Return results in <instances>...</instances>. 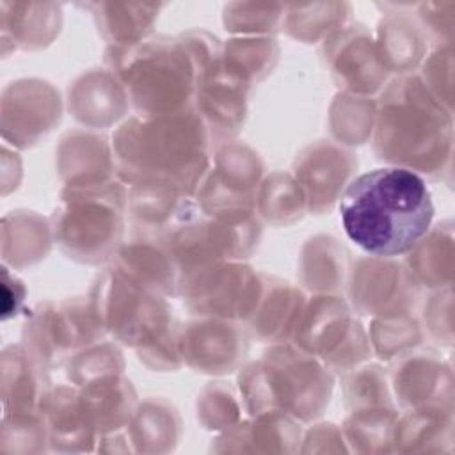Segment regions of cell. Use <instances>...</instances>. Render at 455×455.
Returning a JSON list of instances; mask_svg holds the SVG:
<instances>
[{
    "label": "cell",
    "mask_w": 455,
    "mask_h": 455,
    "mask_svg": "<svg viewBox=\"0 0 455 455\" xmlns=\"http://www.w3.org/2000/svg\"><path fill=\"white\" fill-rule=\"evenodd\" d=\"M112 64L128 96L144 116L172 114L188 108L194 57L185 43L156 37L126 46H112Z\"/></svg>",
    "instance_id": "5b68a950"
},
{
    "label": "cell",
    "mask_w": 455,
    "mask_h": 455,
    "mask_svg": "<svg viewBox=\"0 0 455 455\" xmlns=\"http://www.w3.org/2000/svg\"><path fill=\"white\" fill-rule=\"evenodd\" d=\"M339 37L329 52L332 75L350 91L371 92L379 89L386 78V66L377 46L355 28L343 30Z\"/></svg>",
    "instance_id": "8fae6325"
},
{
    "label": "cell",
    "mask_w": 455,
    "mask_h": 455,
    "mask_svg": "<svg viewBox=\"0 0 455 455\" xmlns=\"http://www.w3.org/2000/svg\"><path fill=\"white\" fill-rule=\"evenodd\" d=\"M375 149L379 158L407 164L409 171L432 172V162L450 148L451 123L443 124L441 105L416 78L391 84L377 117Z\"/></svg>",
    "instance_id": "3957f363"
},
{
    "label": "cell",
    "mask_w": 455,
    "mask_h": 455,
    "mask_svg": "<svg viewBox=\"0 0 455 455\" xmlns=\"http://www.w3.org/2000/svg\"><path fill=\"white\" fill-rule=\"evenodd\" d=\"M347 236L364 252L393 258L427 236L434 203L425 180L405 167H380L354 178L339 196Z\"/></svg>",
    "instance_id": "6da1fadb"
},
{
    "label": "cell",
    "mask_w": 455,
    "mask_h": 455,
    "mask_svg": "<svg viewBox=\"0 0 455 455\" xmlns=\"http://www.w3.org/2000/svg\"><path fill=\"white\" fill-rule=\"evenodd\" d=\"M259 212L261 215L275 224H286L300 217L306 204V196L297 183V180L275 172L272 174L261 188L259 199Z\"/></svg>",
    "instance_id": "9a60e30c"
},
{
    "label": "cell",
    "mask_w": 455,
    "mask_h": 455,
    "mask_svg": "<svg viewBox=\"0 0 455 455\" xmlns=\"http://www.w3.org/2000/svg\"><path fill=\"white\" fill-rule=\"evenodd\" d=\"M185 299L203 315L249 318L259 300L261 281L243 265H213L187 272L178 284Z\"/></svg>",
    "instance_id": "ba28073f"
},
{
    "label": "cell",
    "mask_w": 455,
    "mask_h": 455,
    "mask_svg": "<svg viewBox=\"0 0 455 455\" xmlns=\"http://www.w3.org/2000/svg\"><path fill=\"white\" fill-rule=\"evenodd\" d=\"M68 192V206L59 220L55 219L57 242L82 261L107 258L121 236V188L108 185L100 201H91V192L84 185H75Z\"/></svg>",
    "instance_id": "8992f818"
},
{
    "label": "cell",
    "mask_w": 455,
    "mask_h": 455,
    "mask_svg": "<svg viewBox=\"0 0 455 455\" xmlns=\"http://www.w3.org/2000/svg\"><path fill=\"white\" fill-rule=\"evenodd\" d=\"M98 27L103 34L112 39L126 44L139 43V37L144 36L146 27H151L153 18L158 14L162 5H126V4H94Z\"/></svg>",
    "instance_id": "5bb4252c"
},
{
    "label": "cell",
    "mask_w": 455,
    "mask_h": 455,
    "mask_svg": "<svg viewBox=\"0 0 455 455\" xmlns=\"http://www.w3.org/2000/svg\"><path fill=\"white\" fill-rule=\"evenodd\" d=\"M4 281H2V316L4 320L9 318L11 315H16V311L20 309L23 297H25V290L23 284L16 279L11 277L9 270L4 267Z\"/></svg>",
    "instance_id": "e0dca14e"
},
{
    "label": "cell",
    "mask_w": 455,
    "mask_h": 455,
    "mask_svg": "<svg viewBox=\"0 0 455 455\" xmlns=\"http://www.w3.org/2000/svg\"><path fill=\"white\" fill-rule=\"evenodd\" d=\"M245 350L243 334L229 322L201 320L180 332L183 359L201 371L228 373L243 359Z\"/></svg>",
    "instance_id": "30bf717a"
},
{
    "label": "cell",
    "mask_w": 455,
    "mask_h": 455,
    "mask_svg": "<svg viewBox=\"0 0 455 455\" xmlns=\"http://www.w3.org/2000/svg\"><path fill=\"white\" fill-rule=\"evenodd\" d=\"M355 165L357 160L352 153L329 142L306 148L297 156L293 172L306 196L307 208L311 212L329 208Z\"/></svg>",
    "instance_id": "9c48e42d"
},
{
    "label": "cell",
    "mask_w": 455,
    "mask_h": 455,
    "mask_svg": "<svg viewBox=\"0 0 455 455\" xmlns=\"http://www.w3.org/2000/svg\"><path fill=\"white\" fill-rule=\"evenodd\" d=\"M322 7L320 5V12H322ZM334 7V4L327 5L323 14L318 16L320 12H316L318 5H306V7H293V11L290 12V18L286 21V28L291 36L295 37H300V39H315V34L316 32H322L325 27L327 30L334 25L339 23V11L345 7V5H339L334 12H329L331 9Z\"/></svg>",
    "instance_id": "2e32d148"
},
{
    "label": "cell",
    "mask_w": 455,
    "mask_h": 455,
    "mask_svg": "<svg viewBox=\"0 0 455 455\" xmlns=\"http://www.w3.org/2000/svg\"><path fill=\"white\" fill-rule=\"evenodd\" d=\"M121 176L176 192L196 187L206 167V130L190 107L126 121L114 137Z\"/></svg>",
    "instance_id": "7a4b0ae2"
},
{
    "label": "cell",
    "mask_w": 455,
    "mask_h": 455,
    "mask_svg": "<svg viewBox=\"0 0 455 455\" xmlns=\"http://www.w3.org/2000/svg\"><path fill=\"white\" fill-rule=\"evenodd\" d=\"M380 41L377 50L386 69L407 71L419 60L423 53V39L419 28L402 12L391 14L380 23Z\"/></svg>",
    "instance_id": "4fadbf2b"
},
{
    "label": "cell",
    "mask_w": 455,
    "mask_h": 455,
    "mask_svg": "<svg viewBox=\"0 0 455 455\" xmlns=\"http://www.w3.org/2000/svg\"><path fill=\"white\" fill-rule=\"evenodd\" d=\"M133 389L130 382L119 377H101L100 382H89L78 395L80 405L96 430H116L130 419L133 409Z\"/></svg>",
    "instance_id": "7c38bea8"
},
{
    "label": "cell",
    "mask_w": 455,
    "mask_h": 455,
    "mask_svg": "<svg viewBox=\"0 0 455 455\" xmlns=\"http://www.w3.org/2000/svg\"><path fill=\"white\" fill-rule=\"evenodd\" d=\"M309 311H302L297 323V343L318 354L329 366L348 370L366 357V339L361 325L348 316L339 297H316Z\"/></svg>",
    "instance_id": "52a82bcc"
},
{
    "label": "cell",
    "mask_w": 455,
    "mask_h": 455,
    "mask_svg": "<svg viewBox=\"0 0 455 455\" xmlns=\"http://www.w3.org/2000/svg\"><path fill=\"white\" fill-rule=\"evenodd\" d=\"M332 379L313 357L290 347H275L263 354L240 375V391L254 414L277 411L311 419L329 402Z\"/></svg>",
    "instance_id": "277c9868"
}]
</instances>
